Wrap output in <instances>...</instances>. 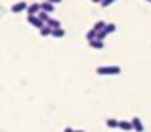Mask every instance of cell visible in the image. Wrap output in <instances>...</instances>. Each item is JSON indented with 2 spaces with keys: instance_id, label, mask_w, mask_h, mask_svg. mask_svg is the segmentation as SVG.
<instances>
[{
  "instance_id": "obj_1",
  "label": "cell",
  "mask_w": 151,
  "mask_h": 132,
  "mask_svg": "<svg viewBox=\"0 0 151 132\" xmlns=\"http://www.w3.org/2000/svg\"><path fill=\"white\" fill-rule=\"evenodd\" d=\"M121 73V68L116 65H110V66H98L96 68V75L100 76H115V75H120Z\"/></svg>"
},
{
  "instance_id": "obj_2",
  "label": "cell",
  "mask_w": 151,
  "mask_h": 132,
  "mask_svg": "<svg viewBox=\"0 0 151 132\" xmlns=\"http://www.w3.org/2000/svg\"><path fill=\"white\" fill-rule=\"evenodd\" d=\"M27 20H28V23H30L32 26H35V28H38V30H42V28L47 25V23H43L40 18H38V15H28Z\"/></svg>"
},
{
  "instance_id": "obj_3",
  "label": "cell",
  "mask_w": 151,
  "mask_h": 132,
  "mask_svg": "<svg viewBox=\"0 0 151 132\" xmlns=\"http://www.w3.org/2000/svg\"><path fill=\"white\" fill-rule=\"evenodd\" d=\"M27 9H28V5H27L25 0H18L17 4L12 5V12L14 13H20V12H23V10H27Z\"/></svg>"
},
{
  "instance_id": "obj_4",
  "label": "cell",
  "mask_w": 151,
  "mask_h": 132,
  "mask_svg": "<svg viewBox=\"0 0 151 132\" xmlns=\"http://www.w3.org/2000/svg\"><path fill=\"white\" fill-rule=\"evenodd\" d=\"M42 12V5L38 4V2H33V4L28 5V9H27V13L28 15H38V13Z\"/></svg>"
},
{
  "instance_id": "obj_5",
  "label": "cell",
  "mask_w": 151,
  "mask_h": 132,
  "mask_svg": "<svg viewBox=\"0 0 151 132\" xmlns=\"http://www.w3.org/2000/svg\"><path fill=\"white\" fill-rule=\"evenodd\" d=\"M131 124H133V131L134 132H143L145 131V126H143L141 119L138 117V116H134V117L131 119Z\"/></svg>"
},
{
  "instance_id": "obj_6",
  "label": "cell",
  "mask_w": 151,
  "mask_h": 132,
  "mask_svg": "<svg viewBox=\"0 0 151 132\" xmlns=\"http://www.w3.org/2000/svg\"><path fill=\"white\" fill-rule=\"evenodd\" d=\"M88 45L93 50H103V48H105V41H101V40H98V38L96 40H90Z\"/></svg>"
},
{
  "instance_id": "obj_7",
  "label": "cell",
  "mask_w": 151,
  "mask_h": 132,
  "mask_svg": "<svg viewBox=\"0 0 151 132\" xmlns=\"http://www.w3.org/2000/svg\"><path fill=\"white\" fill-rule=\"evenodd\" d=\"M42 12H47V13H53V9H55V5L53 4H50V2H47V0H43L42 2Z\"/></svg>"
},
{
  "instance_id": "obj_8",
  "label": "cell",
  "mask_w": 151,
  "mask_h": 132,
  "mask_svg": "<svg viewBox=\"0 0 151 132\" xmlns=\"http://www.w3.org/2000/svg\"><path fill=\"white\" fill-rule=\"evenodd\" d=\"M105 124H106V127H110V129H118L120 127V121H118V119H113V117L106 119Z\"/></svg>"
},
{
  "instance_id": "obj_9",
  "label": "cell",
  "mask_w": 151,
  "mask_h": 132,
  "mask_svg": "<svg viewBox=\"0 0 151 132\" xmlns=\"http://www.w3.org/2000/svg\"><path fill=\"white\" fill-rule=\"evenodd\" d=\"M120 129L124 132H129V131H133V124H131V121H120Z\"/></svg>"
},
{
  "instance_id": "obj_10",
  "label": "cell",
  "mask_w": 151,
  "mask_h": 132,
  "mask_svg": "<svg viewBox=\"0 0 151 132\" xmlns=\"http://www.w3.org/2000/svg\"><path fill=\"white\" fill-rule=\"evenodd\" d=\"M105 26H106V22H103V20H98V22L93 23V26H91V28H95L96 31H103V30H105Z\"/></svg>"
},
{
  "instance_id": "obj_11",
  "label": "cell",
  "mask_w": 151,
  "mask_h": 132,
  "mask_svg": "<svg viewBox=\"0 0 151 132\" xmlns=\"http://www.w3.org/2000/svg\"><path fill=\"white\" fill-rule=\"evenodd\" d=\"M47 25L52 26L53 30H55V28H62V22H60V20H57V18H53V17L50 18V22L47 23Z\"/></svg>"
},
{
  "instance_id": "obj_12",
  "label": "cell",
  "mask_w": 151,
  "mask_h": 132,
  "mask_svg": "<svg viewBox=\"0 0 151 132\" xmlns=\"http://www.w3.org/2000/svg\"><path fill=\"white\" fill-rule=\"evenodd\" d=\"M85 36H86V40H88V41H90V40H96L98 31L95 30V28H90V30L86 31V35H85Z\"/></svg>"
},
{
  "instance_id": "obj_13",
  "label": "cell",
  "mask_w": 151,
  "mask_h": 132,
  "mask_svg": "<svg viewBox=\"0 0 151 132\" xmlns=\"http://www.w3.org/2000/svg\"><path fill=\"white\" fill-rule=\"evenodd\" d=\"M52 31H53V28H52V26L45 25L43 28L40 30V36H48V35H52Z\"/></svg>"
},
{
  "instance_id": "obj_14",
  "label": "cell",
  "mask_w": 151,
  "mask_h": 132,
  "mask_svg": "<svg viewBox=\"0 0 151 132\" xmlns=\"http://www.w3.org/2000/svg\"><path fill=\"white\" fill-rule=\"evenodd\" d=\"M52 36H55V38H63V36H65V30H63V28H55V30L52 31Z\"/></svg>"
},
{
  "instance_id": "obj_15",
  "label": "cell",
  "mask_w": 151,
  "mask_h": 132,
  "mask_svg": "<svg viewBox=\"0 0 151 132\" xmlns=\"http://www.w3.org/2000/svg\"><path fill=\"white\" fill-rule=\"evenodd\" d=\"M105 33H106V35H110V33H113V31H116V25L115 23H106V26H105Z\"/></svg>"
},
{
  "instance_id": "obj_16",
  "label": "cell",
  "mask_w": 151,
  "mask_h": 132,
  "mask_svg": "<svg viewBox=\"0 0 151 132\" xmlns=\"http://www.w3.org/2000/svg\"><path fill=\"white\" fill-rule=\"evenodd\" d=\"M38 18H40L43 23H48L52 17H50V13H47V12H40V13H38Z\"/></svg>"
},
{
  "instance_id": "obj_17",
  "label": "cell",
  "mask_w": 151,
  "mask_h": 132,
  "mask_svg": "<svg viewBox=\"0 0 151 132\" xmlns=\"http://www.w3.org/2000/svg\"><path fill=\"white\" fill-rule=\"evenodd\" d=\"M113 2H115V0H103V2H101L100 5H101V7H110V5L113 4Z\"/></svg>"
},
{
  "instance_id": "obj_18",
  "label": "cell",
  "mask_w": 151,
  "mask_h": 132,
  "mask_svg": "<svg viewBox=\"0 0 151 132\" xmlns=\"http://www.w3.org/2000/svg\"><path fill=\"white\" fill-rule=\"evenodd\" d=\"M106 33H105V31H98V36H96V38L98 40H101V41H103V40H105V38H106Z\"/></svg>"
},
{
  "instance_id": "obj_19",
  "label": "cell",
  "mask_w": 151,
  "mask_h": 132,
  "mask_svg": "<svg viewBox=\"0 0 151 132\" xmlns=\"http://www.w3.org/2000/svg\"><path fill=\"white\" fill-rule=\"evenodd\" d=\"M47 2H50V4L57 5V4H60V2H62V0H47Z\"/></svg>"
},
{
  "instance_id": "obj_20",
  "label": "cell",
  "mask_w": 151,
  "mask_h": 132,
  "mask_svg": "<svg viewBox=\"0 0 151 132\" xmlns=\"http://www.w3.org/2000/svg\"><path fill=\"white\" fill-rule=\"evenodd\" d=\"M63 132H75V131H73L71 127H65V129H63Z\"/></svg>"
},
{
  "instance_id": "obj_21",
  "label": "cell",
  "mask_w": 151,
  "mask_h": 132,
  "mask_svg": "<svg viewBox=\"0 0 151 132\" xmlns=\"http://www.w3.org/2000/svg\"><path fill=\"white\" fill-rule=\"evenodd\" d=\"M91 2H93V4H101L103 0H91Z\"/></svg>"
},
{
  "instance_id": "obj_22",
  "label": "cell",
  "mask_w": 151,
  "mask_h": 132,
  "mask_svg": "<svg viewBox=\"0 0 151 132\" xmlns=\"http://www.w3.org/2000/svg\"><path fill=\"white\" fill-rule=\"evenodd\" d=\"M75 132H85V131H75Z\"/></svg>"
},
{
  "instance_id": "obj_23",
  "label": "cell",
  "mask_w": 151,
  "mask_h": 132,
  "mask_svg": "<svg viewBox=\"0 0 151 132\" xmlns=\"http://www.w3.org/2000/svg\"><path fill=\"white\" fill-rule=\"evenodd\" d=\"M148 2H151V0H148Z\"/></svg>"
},
{
  "instance_id": "obj_24",
  "label": "cell",
  "mask_w": 151,
  "mask_h": 132,
  "mask_svg": "<svg viewBox=\"0 0 151 132\" xmlns=\"http://www.w3.org/2000/svg\"><path fill=\"white\" fill-rule=\"evenodd\" d=\"M150 4H151V2H150Z\"/></svg>"
}]
</instances>
